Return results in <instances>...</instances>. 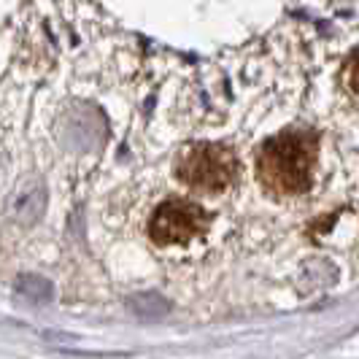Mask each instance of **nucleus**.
<instances>
[{"label":"nucleus","instance_id":"1","mask_svg":"<svg viewBox=\"0 0 359 359\" xmlns=\"http://www.w3.org/2000/svg\"><path fill=\"white\" fill-rule=\"evenodd\" d=\"M319 141L311 130H287L259 149L257 176L273 195H300L311 187Z\"/></svg>","mask_w":359,"mask_h":359},{"label":"nucleus","instance_id":"2","mask_svg":"<svg viewBox=\"0 0 359 359\" xmlns=\"http://www.w3.org/2000/svg\"><path fill=\"white\" fill-rule=\"evenodd\" d=\"M176 173L195 192H222L238 176V160L227 146L195 144L179 154Z\"/></svg>","mask_w":359,"mask_h":359},{"label":"nucleus","instance_id":"3","mask_svg":"<svg viewBox=\"0 0 359 359\" xmlns=\"http://www.w3.org/2000/svg\"><path fill=\"white\" fill-rule=\"evenodd\" d=\"M208 227H211V216L198 203L187 198H173L165 200L154 211L149 222V235L154 243L168 246V243H187L192 238H200L208 233Z\"/></svg>","mask_w":359,"mask_h":359},{"label":"nucleus","instance_id":"4","mask_svg":"<svg viewBox=\"0 0 359 359\" xmlns=\"http://www.w3.org/2000/svg\"><path fill=\"white\" fill-rule=\"evenodd\" d=\"M348 84L359 92V49L354 52V57L348 60Z\"/></svg>","mask_w":359,"mask_h":359}]
</instances>
